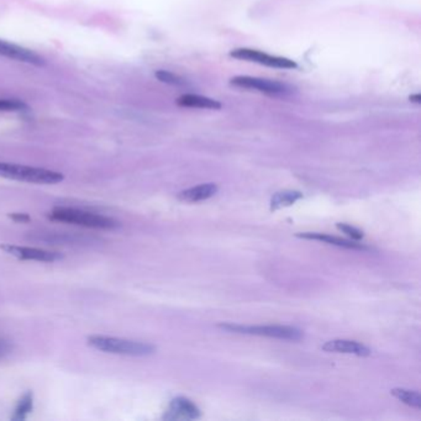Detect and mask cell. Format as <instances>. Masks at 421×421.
<instances>
[{
    "instance_id": "7",
    "label": "cell",
    "mask_w": 421,
    "mask_h": 421,
    "mask_svg": "<svg viewBox=\"0 0 421 421\" xmlns=\"http://www.w3.org/2000/svg\"><path fill=\"white\" fill-rule=\"evenodd\" d=\"M0 248L10 256L16 257L19 260H25V261L55 262L64 258L59 252L49 251L44 248H25V246H16L10 243L1 245Z\"/></svg>"
},
{
    "instance_id": "18",
    "label": "cell",
    "mask_w": 421,
    "mask_h": 421,
    "mask_svg": "<svg viewBox=\"0 0 421 421\" xmlns=\"http://www.w3.org/2000/svg\"><path fill=\"white\" fill-rule=\"evenodd\" d=\"M156 78L160 81V82L166 83V84H170V86H176V87H182L184 86L186 83H184V79L181 78L177 74L172 73L170 71H165V69H160V71H156Z\"/></svg>"
},
{
    "instance_id": "13",
    "label": "cell",
    "mask_w": 421,
    "mask_h": 421,
    "mask_svg": "<svg viewBox=\"0 0 421 421\" xmlns=\"http://www.w3.org/2000/svg\"><path fill=\"white\" fill-rule=\"evenodd\" d=\"M177 106L182 108H197V109H221V103L211 99L208 96H199V94H183L177 99Z\"/></svg>"
},
{
    "instance_id": "14",
    "label": "cell",
    "mask_w": 421,
    "mask_h": 421,
    "mask_svg": "<svg viewBox=\"0 0 421 421\" xmlns=\"http://www.w3.org/2000/svg\"><path fill=\"white\" fill-rule=\"evenodd\" d=\"M303 194L297 191H283V192H277L273 194L270 199V210H278L285 206H293L294 203L300 201Z\"/></svg>"
},
{
    "instance_id": "4",
    "label": "cell",
    "mask_w": 421,
    "mask_h": 421,
    "mask_svg": "<svg viewBox=\"0 0 421 421\" xmlns=\"http://www.w3.org/2000/svg\"><path fill=\"white\" fill-rule=\"evenodd\" d=\"M219 328L230 331V333H236V334L255 335V336H265V338L288 340V341H299L304 336L302 330L293 328V326L219 324Z\"/></svg>"
},
{
    "instance_id": "10",
    "label": "cell",
    "mask_w": 421,
    "mask_h": 421,
    "mask_svg": "<svg viewBox=\"0 0 421 421\" xmlns=\"http://www.w3.org/2000/svg\"><path fill=\"white\" fill-rule=\"evenodd\" d=\"M323 350L326 352L348 353L358 357H367L371 355V350L366 345L352 340H333L326 343Z\"/></svg>"
},
{
    "instance_id": "15",
    "label": "cell",
    "mask_w": 421,
    "mask_h": 421,
    "mask_svg": "<svg viewBox=\"0 0 421 421\" xmlns=\"http://www.w3.org/2000/svg\"><path fill=\"white\" fill-rule=\"evenodd\" d=\"M390 394L394 398L398 399L399 402L407 404L409 407L421 409V397L420 394L415 390H404V388H394L390 390Z\"/></svg>"
},
{
    "instance_id": "16",
    "label": "cell",
    "mask_w": 421,
    "mask_h": 421,
    "mask_svg": "<svg viewBox=\"0 0 421 421\" xmlns=\"http://www.w3.org/2000/svg\"><path fill=\"white\" fill-rule=\"evenodd\" d=\"M32 393H26L23 398L20 399L18 405L15 407L14 415L11 419L15 421H23L28 417L29 414L32 410Z\"/></svg>"
},
{
    "instance_id": "11",
    "label": "cell",
    "mask_w": 421,
    "mask_h": 421,
    "mask_svg": "<svg viewBox=\"0 0 421 421\" xmlns=\"http://www.w3.org/2000/svg\"><path fill=\"white\" fill-rule=\"evenodd\" d=\"M297 238H305V240H314L320 243L338 246V248H348V250H358V251H367L368 248L361 243H355L352 240H345V238H336L331 235L319 234V233H300L295 235Z\"/></svg>"
},
{
    "instance_id": "6",
    "label": "cell",
    "mask_w": 421,
    "mask_h": 421,
    "mask_svg": "<svg viewBox=\"0 0 421 421\" xmlns=\"http://www.w3.org/2000/svg\"><path fill=\"white\" fill-rule=\"evenodd\" d=\"M230 83L235 87L255 89L265 94H284L290 91L288 86L284 83L272 81V79L250 77V76H236L234 78L230 79Z\"/></svg>"
},
{
    "instance_id": "5",
    "label": "cell",
    "mask_w": 421,
    "mask_h": 421,
    "mask_svg": "<svg viewBox=\"0 0 421 421\" xmlns=\"http://www.w3.org/2000/svg\"><path fill=\"white\" fill-rule=\"evenodd\" d=\"M230 57L235 60L246 61L252 64H261L270 69H297L298 64L295 61L287 59V57H280V56H272L262 52L260 50H253V49H235L230 51Z\"/></svg>"
},
{
    "instance_id": "20",
    "label": "cell",
    "mask_w": 421,
    "mask_h": 421,
    "mask_svg": "<svg viewBox=\"0 0 421 421\" xmlns=\"http://www.w3.org/2000/svg\"><path fill=\"white\" fill-rule=\"evenodd\" d=\"M10 218L16 221V223H29L30 221V216L28 214H25V213H13V214H10Z\"/></svg>"
},
{
    "instance_id": "1",
    "label": "cell",
    "mask_w": 421,
    "mask_h": 421,
    "mask_svg": "<svg viewBox=\"0 0 421 421\" xmlns=\"http://www.w3.org/2000/svg\"><path fill=\"white\" fill-rule=\"evenodd\" d=\"M88 345L101 352L121 355V356H135V357L148 356L156 351V348L150 343L119 339V338H109V336H99V335L88 338Z\"/></svg>"
},
{
    "instance_id": "12",
    "label": "cell",
    "mask_w": 421,
    "mask_h": 421,
    "mask_svg": "<svg viewBox=\"0 0 421 421\" xmlns=\"http://www.w3.org/2000/svg\"><path fill=\"white\" fill-rule=\"evenodd\" d=\"M216 193H218V186L216 184L206 183L182 191V192L178 193L177 198L181 202L199 203L214 197Z\"/></svg>"
},
{
    "instance_id": "3",
    "label": "cell",
    "mask_w": 421,
    "mask_h": 421,
    "mask_svg": "<svg viewBox=\"0 0 421 421\" xmlns=\"http://www.w3.org/2000/svg\"><path fill=\"white\" fill-rule=\"evenodd\" d=\"M0 177L36 184H57L64 179L60 172L6 162H0Z\"/></svg>"
},
{
    "instance_id": "8",
    "label": "cell",
    "mask_w": 421,
    "mask_h": 421,
    "mask_svg": "<svg viewBox=\"0 0 421 421\" xmlns=\"http://www.w3.org/2000/svg\"><path fill=\"white\" fill-rule=\"evenodd\" d=\"M201 417L199 407L184 397L174 398L163 419L166 420H196Z\"/></svg>"
},
{
    "instance_id": "2",
    "label": "cell",
    "mask_w": 421,
    "mask_h": 421,
    "mask_svg": "<svg viewBox=\"0 0 421 421\" xmlns=\"http://www.w3.org/2000/svg\"><path fill=\"white\" fill-rule=\"evenodd\" d=\"M51 219L60 223L78 225L89 229L113 230L118 229L119 221L108 218V216L91 213V211L79 210L74 208H55L50 213Z\"/></svg>"
},
{
    "instance_id": "22",
    "label": "cell",
    "mask_w": 421,
    "mask_h": 421,
    "mask_svg": "<svg viewBox=\"0 0 421 421\" xmlns=\"http://www.w3.org/2000/svg\"><path fill=\"white\" fill-rule=\"evenodd\" d=\"M410 101H412V103H415V104H420V103H421L420 94H412V96H410Z\"/></svg>"
},
{
    "instance_id": "9",
    "label": "cell",
    "mask_w": 421,
    "mask_h": 421,
    "mask_svg": "<svg viewBox=\"0 0 421 421\" xmlns=\"http://www.w3.org/2000/svg\"><path fill=\"white\" fill-rule=\"evenodd\" d=\"M0 56H4L6 59L23 62V64H34V66L45 64L44 57L37 55L36 52L4 40H0Z\"/></svg>"
},
{
    "instance_id": "17",
    "label": "cell",
    "mask_w": 421,
    "mask_h": 421,
    "mask_svg": "<svg viewBox=\"0 0 421 421\" xmlns=\"http://www.w3.org/2000/svg\"><path fill=\"white\" fill-rule=\"evenodd\" d=\"M28 104H25L20 99H6V98H0V111H13V113H21V111H29Z\"/></svg>"
},
{
    "instance_id": "19",
    "label": "cell",
    "mask_w": 421,
    "mask_h": 421,
    "mask_svg": "<svg viewBox=\"0 0 421 421\" xmlns=\"http://www.w3.org/2000/svg\"><path fill=\"white\" fill-rule=\"evenodd\" d=\"M336 228L343 231V234L348 235V238H352L355 241H360L361 238H363V233L361 230H358L357 228H353L348 224H338Z\"/></svg>"
},
{
    "instance_id": "21",
    "label": "cell",
    "mask_w": 421,
    "mask_h": 421,
    "mask_svg": "<svg viewBox=\"0 0 421 421\" xmlns=\"http://www.w3.org/2000/svg\"><path fill=\"white\" fill-rule=\"evenodd\" d=\"M8 350H9V346H8L6 343H3V341H0V357H1L4 353L8 352Z\"/></svg>"
}]
</instances>
